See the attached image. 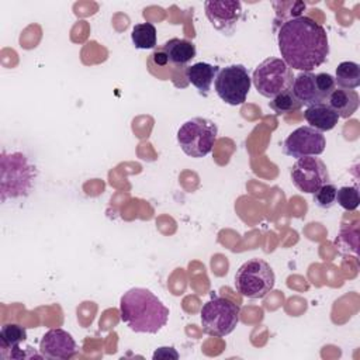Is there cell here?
<instances>
[{"label":"cell","mask_w":360,"mask_h":360,"mask_svg":"<svg viewBox=\"0 0 360 360\" xmlns=\"http://www.w3.org/2000/svg\"><path fill=\"white\" fill-rule=\"evenodd\" d=\"M160 48L166 53L169 65L176 75L173 84L179 89H184L188 84L186 79V69L188 63L195 58V45L184 38H170L163 45H160Z\"/></svg>","instance_id":"11"},{"label":"cell","mask_w":360,"mask_h":360,"mask_svg":"<svg viewBox=\"0 0 360 360\" xmlns=\"http://www.w3.org/2000/svg\"><path fill=\"white\" fill-rule=\"evenodd\" d=\"M316 80H318V86H319V90H321V94L326 103L329 94L338 87L336 83H335V77L329 73H316Z\"/></svg>","instance_id":"24"},{"label":"cell","mask_w":360,"mask_h":360,"mask_svg":"<svg viewBox=\"0 0 360 360\" xmlns=\"http://www.w3.org/2000/svg\"><path fill=\"white\" fill-rule=\"evenodd\" d=\"M291 90L295 94V97L302 103V105L325 103L318 86L316 73L314 72H300L297 76H294Z\"/></svg>","instance_id":"14"},{"label":"cell","mask_w":360,"mask_h":360,"mask_svg":"<svg viewBox=\"0 0 360 360\" xmlns=\"http://www.w3.org/2000/svg\"><path fill=\"white\" fill-rule=\"evenodd\" d=\"M359 94L350 89L336 87L328 97L326 104L339 115V118L352 117L359 108Z\"/></svg>","instance_id":"16"},{"label":"cell","mask_w":360,"mask_h":360,"mask_svg":"<svg viewBox=\"0 0 360 360\" xmlns=\"http://www.w3.org/2000/svg\"><path fill=\"white\" fill-rule=\"evenodd\" d=\"M204 8L211 25L226 35L233 32L243 14L242 3L238 0H208L204 3Z\"/></svg>","instance_id":"12"},{"label":"cell","mask_w":360,"mask_h":360,"mask_svg":"<svg viewBox=\"0 0 360 360\" xmlns=\"http://www.w3.org/2000/svg\"><path fill=\"white\" fill-rule=\"evenodd\" d=\"M336 186L332 184L330 181L321 186L315 193H314V202L316 207L328 210L332 208L336 204Z\"/></svg>","instance_id":"23"},{"label":"cell","mask_w":360,"mask_h":360,"mask_svg":"<svg viewBox=\"0 0 360 360\" xmlns=\"http://www.w3.org/2000/svg\"><path fill=\"white\" fill-rule=\"evenodd\" d=\"M218 127L214 121L202 117L187 120L177 129V142L190 158L207 156L217 142Z\"/></svg>","instance_id":"4"},{"label":"cell","mask_w":360,"mask_h":360,"mask_svg":"<svg viewBox=\"0 0 360 360\" xmlns=\"http://www.w3.org/2000/svg\"><path fill=\"white\" fill-rule=\"evenodd\" d=\"M292 184L302 193L314 194L321 186L329 183V172L326 165L315 156L297 159L290 170Z\"/></svg>","instance_id":"9"},{"label":"cell","mask_w":360,"mask_h":360,"mask_svg":"<svg viewBox=\"0 0 360 360\" xmlns=\"http://www.w3.org/2000/svg\"><path fill=\"white\" fill-rule=\"evenodd\" d=\"M152 357H153V360H156V359H179V353L173 347L163 346V347L156 349Z\"/></svg>","instance_id":"25"},{"label":"cell","mask_w":360,"mask_h":360,"mask_svg":"<svg viewBox=\"0 0 360 360\" xmlns=\"http://www.w3.org/2000/svg\"><path fill=\"white\" fill-rule=\"evenodd\" d=\"M304 118L307 120L309 127L321 132L333 129L339 121V115L326 103L308 105L304 111Z\"/></svg>","instance_id":"18"},{"label":"cell","mask_w":360,"mask_h":360,"mask_svg":"<svg viewBox=\"0 0 360 360\" xmlns=\"http://www.w3.org/2000/svg\"><path fill=\"white\" fill-rule=\"evenodd\" d=\"M250 84L252 77L249 76V70L240 63L221 68L214 80L215 93L229 105L243 104L250 90Z\"/></svg>","instance_id":"8"},{"label":"cell","mask_w":360,"mask_h":360,"mask_svg":"<svg viewBox=\"0 0 360 360\" xmlns=\"http://www.w3.org/2000/svg\"><path fill=\"white\" fill-rule=\"evenodd\" d=\"M27 340V330L18 323H6L0 330L1 353L10 352L7 359H28L30 356L20 349V345Z\"/></svg>","instance_id":"15"},{"label":"cell","mask_w":360,"mask_h":360,"mask_svg":"<svg viewBox=\"0 0 360 360\" xmlns=\"http://www.w3.org/2000/svg\"><path fill=\"white\" fill-rule=\"evenodd\" d=\"M39 353L49 360H68L76 356L77 346L73 336L63 329H49L39 340Z\"/></svg>","instance_id":"13"},{"label":"cell","mask_w":360,"mask_h":360,"mask_svg":"<svg viewBox=\"0 0 360 360\" xmlns=\"http://www.w3.org/2000/svg\"><path fill=\"white\" fill-rule=\"evenodd\" d=\"M218 66L207 63V62H197L193 65H188L186 69V79L188 83H191L200 93L207 94L211 89L212 82L217 77Z\"/></svg>","instance_id":"17"},{"label":"cell","mask_w":360,"mask_h":360,"mask_svg":"<svg viewBox=\"0 0 360 360\" xmlns=\"http://www.w3.org/2000/svg\"><path fill=\"white\" fill-rule=\"evenodd\" d=\"M169 308L148 288L134 287L120 298L121 321L136 333H158L169 319Z\"/></svg>","instance_id":"2"},{"label":"cell","mask_w":360,"mask_h":360,"mask_svg":"<svg viewBox=\"0 0 360 360\" xmlns=\"http://www.w3.org/2000/svg\"><path fill=\"white\" fill-rule=\"evenodd\" d=\"M336 202L346 211H354L360 204V195L356 186H343L336 191Z\"/></svg>","instance_id":"22"},{"label":"cell","mask_w":360,"mask_h":360,"mask_svg":"<svg viewBox=\"0 0 360 360\" xmlns=\"http://www.w3.org/2000/svg\"><path fill=\"white\" fill-rule=\"evenodd\" d=\"M252 82L256 90L267 98H273L292 87V69L281 58H266L253 70Z\"/></svg>","instance_id":"6"},{"label":"cell","mask_w":360,"mask_h":360,"mask_svg":"<svg viewBox=\"0 0 360 360\" xmlns=\"http://www.w3.org/2000/svg\"><path fill=\"white\" fill-rule=\"evenodd\" d=\"M131 39L138 49H155L158 44L156 27L152 22H141L134 25Z\"/></svg>","instance_id":"20"},{"label":"cell","mask_w":360,"mask_h":360,"mask_svg":"<svg viewBox=\"0 0 360 360\" xmlns=\"http://www.w3.org/2000/svg\"><path fill=\"white\" fill-rule=\"evenodd\" d=\"M335 83L342 89H356L360 86V66L356 62L345 60L338 65Z\"/></svg>","instance_id":"19"},{"label":"cell","mask_w":360,"mask_h":360,"mask_svg":"<svg viewBox=\"0 0 360 360\" xmlns=\"http://www.w3.org/2000/svg\"><path fill=\"white\" fill-rule=\"evenodd\" d=\"M269 107L277 114V115H284V114H291L298 111L302 107V103L295 97L292 90H287L284 93L277 94L269 101Z\"/></svg>","instance_id":"21"},{"label":"cell","mask_w":360,"mask_h":360,"mask_svg":"<svg viewBox=\"0 0 360 360\" xmlns=\"http://www.w3.org/2000/svg\"><path fill=\"white\" fill-rule=\"evenodd\" d=\"M240 308L225 297H215L207 301L201 311V325L205 333L211 336H226L236 328L239 322Z\"/></svg>","instance_id":"7"},{"label":"cell","mask_w":360,"mask_h":360,"mask_svg":"<svg viewBox=\"0 0 360 360\" xmlns=\"http://www.w3.org/2000/svg\"><path fill=\"white\" fill-rule=\"evenodd\" d=\"M276 284V276L270 264L259 257L245 262L235 274V288L246 298H263Z\"/></svg>","instance_id":"5"},{"label":"cell","mask_w":360,"mask_h":360,"mask_svg":"<svg viewBox=\"0 0 360 360\" xmlns=\"http://www.w3.org/2000/svg\"><path fill=\"white\" fill-rule=\"evenodd\" d=\"M37 177V169L30 163L28 158L21 152H3L1 153V179L0 193L1 201L7 198L27 197Z\"/></svg>","instance_id":"3"},{"label":"cell","mask_w":360,"mask_h":360,"mask_svg":"<svg viewBox=\"0 0 360 360\" xmlns=\"http://www.w3.org/2000/svg\"><path fill=\"white\" fill-rule=\"evenodd\" d=\"M281 59L301 72H312L329 55V39L325 28L307 15L285 20L277 34Z\"/></svg>","instance_id":"1"},{"label":"cell","mask_w":360,"mask_h":360,"mask_svg":"<svg viewBox=\"0 0 360 360\" xmlns=\"http://www.w3.org/2000/svg\"><path fill=\"white\" fill-rule=\"evenodd\" d=\"M326 146L325 135L309 127L304 125L294 129L283 143V152L291 158H305V156H318L323 153Z\"/></svg>","instance_id":"10"}]
</instances>
